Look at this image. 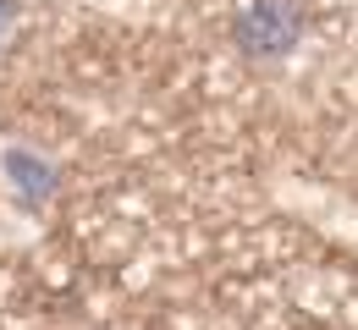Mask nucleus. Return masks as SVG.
<instances>
[{
  "label": "nucleus",
  "mask_w": 358,
  "mask_h": 330,
  "mask_svg": "<svg viewBox=\"0 0 358 330\" xmlns=\"http://www.w3.org/2000/svg\"><path fill=\"white\" fill-rule=\"evenodd\" d=\"M298 39V17L281 6V0H259L248 17H243V45L248 50H287Z\"/></svg>",
  "instance_id": "nucleus-1"
},
{
  "label": "nucleus",
  "mask_w": 358,
  "mask_h": 330,
  "mask_svg": "<svg viewBox=\"0 0 358 330\" xmlns=\"http://www.w3.org/2000/svg\"><path fill=\"white\" fill-rule=\"evenodd\" d=\"M11 17H17V6H11V0H0V45H6V33H11Z\"/></svg>",
  "instance_id": "nucleus-2"
}]
</instances>
